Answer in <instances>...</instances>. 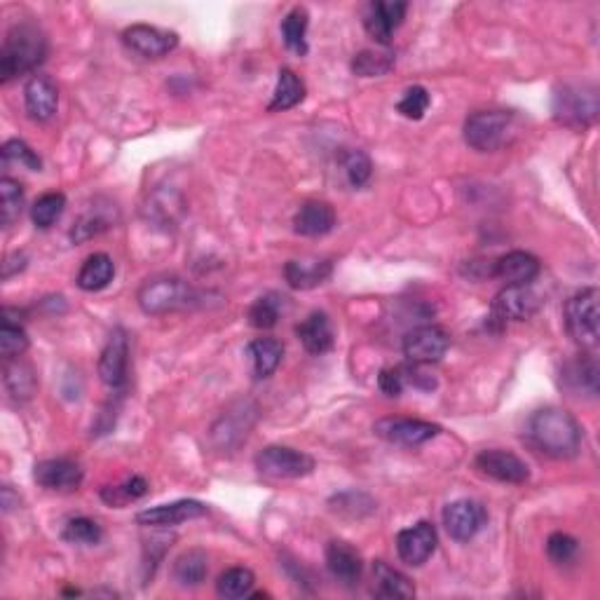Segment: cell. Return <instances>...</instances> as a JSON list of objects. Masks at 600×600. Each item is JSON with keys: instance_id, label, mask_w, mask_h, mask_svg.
<instances>
[{"instance_id": "obj_1", "label": "cell", "mask_w": 600, "mask_h": 600, "mask_svg": "<svg viewBox=\"0 0 600 600\" xmlns=\"http://www.w3.org/2000/svg\"><path fill=\"white\" fill-rule=\"evenodd\" d=\"M528 439L549 458L570 460L582 446V427L572 413L549 406L533 413V418L528 420Z\"/></svg>"}, {"instance_id": "obj_2", "label": "cell", "mask_w": 600, "mask_h": 600, "mask_svg": "<svg viewBox=\"0 0 600 600\" xmlns=\"http://www.w3.org/2000/svg\"><path fill=\"white\" fill-rule=\"evenodd\" d=\"M47 57V38L36 24H17L8 31L0 50V80L10 83L17 75L31 73Z\"/></svg>"}, {"instance_id": "obj_3", "label": "cell", "mask_w": 600, "mask_h": 600, "mask_svg": "<svg viewBox=\"0 0 600 600\" xmlns=\"http://www.w3.org/2000/svg\"><path fill=\"white\" fill-rule=\"evenodd\" d=\"M136 300H139V308L146 315L158 317L167 315V312L193 308L200 300V293L179 277H155L141 286Z\"/></svg>"}, {"instance_id": "obj_4", "label": "cell", "mask_w": 600, "mask_h": 600, "mask_svg": "<svg viewBox=\"0 0 600 600\" xmlns=\"http://www.w3.org/2000/svg\"><path fill=\"white\" fill-rule=\"evenodd\" d=\"M511 127H514V113L479 111L469 115L465 122V141L479 153H495L507 143Z\"/></svg>"}, {"instance_id": "obj_5", "label": "cell", "mask_w": 600, "mask_h": 600, "mask_svg": "<svg viewBox=\"0 0 600 600\" xmlns=\"http://www.w3.org/2000/svg\"><path fill=\"white\" fill-rule=\"evenodd\" d=\"M598 289H582L565 303V329L577 345L591 347L598 345Z\"/></svg>"}, {"instance_id": "obj_6", "label": "cell", "mask_w": 600, "mask_h": 600, "mask_svg": "<svg viewBox=\"0 0 600 600\" xmlns=\"http://www.w3.org/2000/svg\"><path fill=\"white\" fill-rule=\"evenodd\" d=\"M554 115L568 127H586L598 118V90L589 85H563L554 94Z\"/></svg>"}, {"instance_id": "obj_7", "label": "cell", "mask_w": 600, "mask_h": 600, "mask_svg": "<svg viewBox=\"0 0 600 600\" xmlns=\"http://www.w3.org/2000/svg\"><path fill=\"white\" fill-rule=\"evenodd\" d=\"M256 469L270 479H303L315 472V458L289 446H268L256 455Z\"/></svg>"}, {"instance_id": "obj_8", "label": "cell", "mask_w": 600, "mask_h": 600, "mask_svg": "<svg viewBox=\"0 0 600 600\" xmlns=\"http://www.w3.org/2000/svg\"><path fill=\"white\" fill-rule=\"evenodd\" d=\"M373 432L380 439L397 443V446L415 448L436 439L441 434V427L434 425V422L415 418H383L375 422Z\"/></svg>"}, {"instance_id": "obj_9", "label": "cell", "mask_w": 600, "mask_h": 600, "mask_svg": "<svg viewBox=\"0 0 600 600\" xmlns=\"http://www.w3.org/2000/svg\"><path fill=\"white\" fill-rule=\"evenodd\" d=\"M122 43L143 59H162L176 50L179 36L174 31H162L158 26L132 24L122 31Z\"/></svg>"}, {"instance_id": "obj_10", "label": "cell", "mask_w": 600, "mask_h": 600, "mask_svg": "<svg viewBox=\"0 0 600 600\" xmlns=\"http://www.w3.org/2000/svg\"><path fill=\"white\" fill-rule=\"evenodd\" d=\"M488 514L479 502L474 500H455L443 509V525L455 542H469L481 533L486 525Z\"/></svg>"}, {"instance_id": "obj_11", "label": "cell", "mask_w": 600, "mask_h": 600, "mask_svg": "<svg viewBox=\"0 0 600 600\" xmlns=\"http://www.w3.org/2000/svg\"><path fill=\"white\" fill-rule=\"evenodd\" d=\"M450 347V336L441 326H420L406 333L404 338V354L413 364L427 366L439 361Z\"/></svg>"}, {"instance_id": "obj_12", "label": "cell", "mask_w": 600, "mask_h": 600, "mask_svg": "<svg viewBox=\"0 0 600 600\" xmlns=\"http://www.w3.org/2000/svg\"><path fill=\"white\" fill-rule=\"evenodd\" d=\"M408 3L404 0H378L366 8L364 29L375 43L390 45L394 31L404 24Z\"/></svg>"}, {"instance_id": "obj_13", "label": "cell", "mask_w": 600, "mask_h": 600, "mask_svg": "<svg viewBox=\"0 0 600 600\" xmlns=\"http://www.w3.org/2000/svg\"><path fill=\"white\" fill-rule=\"evenodd\" d=\"M436 544H439V537H436L434 525L429 521H420L418 525L401 530L397 535V554L406 565L420 568L432 558Z\"/></svg>"}, {"instance_id": "obj_14", "label": "cell", "mask_w": 600, "mask_h": 600, "mask_svg": "<svg viewBox=\"0 0 600 600\" xmlns=\"http://www.w3.org/2000/svg\"><path fill=\"white\" fill-rule=\"evenodd\" d=\"M476 469L502 483H525L530 479V467L518 455L502 448L481 450L476 455Z\"/></svg>"}, {"instance_id": "obj_15", "label": "cell", "mask_w": 600, "mask_h": 600, "mask_svg": "<svg viewBox=\"0 0 600 600\" xmlns=\"http://www.w3.org/2000/svg\"><path fill=\"white\" fill-rule=\"evenodd\" d=\"M127 366H129L127 333L122 329H115L99 357L101 383H104L106 387H111V390H120V387H125Z\"/></svg>"}, {"instance_id": "obj_16", "label": "cell", "mask_w": 600, "mask_h": 600, "mask_svg": "<svg viewBox=\"0 0 600 600\" xmlns=\"http://www.w3.org/2000/svg\"><path fill=\"white\" fill-rule=\"evenodd\" d=\"M540 308V298L530 286H504L493 300V317L500 322H523Z\"/></svg>"}, {"instance_id": "obj_17", "label": "cell", "mask_w": 600, "mask_h": 600, "mask_svg": "<svg viewBox=\"0 0 600 600\" xmlns=\"http://www.w3.org/2000/svg\"><path fill=\"white\" fill-rule=\"evenodd\" d=\"M33 479L45 490H57V493H71L83 486V469L71 460H43L33 469Z\"/></svg>"}, {"instance_id": "obj_18", "label": "cell", "mask_w": 600, "mask_h": 600, "mask_svg": "<svg viewBox=\"0 0 600 600\" xmlns=\"http://www.w3.org/2000/svg\"><path fill=\"white\" fill-rule=\"evenodd\" d=\"M207 514V507L197 500H179L172 504H160V507L139 511L136 514V523L148 525V528H174L193 518H200Z\"/></svg>"}, {"instance_id": "obj_19", "label": "cell", "mask_w": 600, "mask_h": 600, "mask_svg": "<svg viewBox=\"0 0 600 600\" xmlns=\"http://www.w3.org/2000/svg\"><path fill=\"white\" fill-rule=\"evenodd\" d=\"M24 101L26 113H29L31 120L47 122L54 118L59 106V90L50 75H33L29 83H26Z\"/></svg>"}, {"instance_id": "obj_20", "label": "cell", "mask_w": 600, "mask_h": 600, "mask_svg": "<svg viewBox=\"0 0 600 600\" xmlns=\"http://www.w3.org/2000/svg\"><path fill=\"white\" fill-rule=\"evenodd\" d=\"M326 568H329L333 579H338L345 586L359 584L361 575H364V561H361L359 551L352 544L340 540H333L326 547Z\"/></svg>"}, {"instance_id": "obj_21", "label": "cell", "mask_w": 600, "mask_h": 600, "mask_svg": "<svg viewBox=\"0 0 600 600\" xmlns=\"http://www.w3.org/2000/svg\"><path fill=\"white\" fill-rule=\"evenodd\" d=\"M542 265L528 251H509L507 256L497 258L493 275L500 277L507 286H530L540 275Z\"/></svg>"}, {"instance_id": "obj_22", "label": "cell", "mask_w": 600, "mask_h": 600, "mask_svg": "<svg viewBox=\"0 0 600 600\" xmlns=\"http://www.w3.org/2000/svg\"><path fill=\"white\" fill-rule=\"evenodd\" d=\"M561 385L575 397H596L598 394V361L589 357H577L568 361L561 371Z\"/></svg>"}, {"instance_id": "obj_23", "label": "cell", "mask_w": 600, "mask_h": 600, "mask_svg": "<svg viewBox=\"0 0 600 600\" xmlns=\"http://www.w3.org/2000/svg\"><path fill=\"white\" fill-rule=\"evenodd\" d=\"M336 225V211L329 202L310 200L298 209L293 216V230L303 237H322L329 235Z\"/></svg>"}, {"instance_id": "obj_24", "label": "cell", "mask_w": 600, "mask_h": 600, "mask_svg": "<svg viewBox=\"0 0 600 600\" xmlns=\"http://www.w3.org/2000/svg\"><path fill=\"white\" fill-rule=\"evenodd\" d=\"M296 336L300 338L305 350L310 354H317V357L319 354L331 352L333 343H336L331 319L326 312H312L308 319H303V322L296 326Z\"/></svg>"}, {"instance_id": "obj_25", "label": "cell", "mask_w": 600, "mask_h": 600, "mask_svg": "<svg viewBox=\"0 0 600 600\" xmlns=\"http://www.w3.org/2000/svg\"><path fill=\"white\" fill-rule=\"evenodd\" d=\"M333 263L324 261V258H315V261H289L284 265V277L289 282L291 289L308 291L315 286L324 284L331 277Z\"/></svg>"}, {"instance_id": "obj_26", "label": "cell", "mask_w": 600, "mask_h": 600, "mask_svg": "<svg viewBox=\"0 0 600 600\" xmlns=\"http://www.w3.org/2000/svg\"><path fill=\"white\" fill-rule=\"evenodd\" d=\"M373 582V593L380 598L406 600L415 596V586L411 579L383 561L373 563Z\"/></svg>"}, {"instance_id": "obj_27", "label": "cell", "mask_w": 600, "mask_h": 600, "mask_svg": "<svg viewBox=\"0 0 600 600\" xmlns=\"http://www.w3.org/2000/svg\"><path fill=\"white\" fill-rule=\"evenodd\" d=\"M247 352L251 359V368H254V378L265 380L277 371L279 364H282L284 345L279 343L277 338H256L249 343Z\"/></svg>"}, {"instance_id": "obj_28", "label": "cell", "mask_w": 600, "mask_h": 600, "mask_svg": "<svg viewBox=\"0 0 600 600\" xmlns=\"http://www.w3.org/2000/svg\"><path fill=\"white\" fill-rule=\"evenodd\" d=\"M113 277H115L113 258L108 254H92L83 263V268H80L75 282H78V286L83 291L94 293L106 289V286L113 282Z\"/></svg>"}, {"instance_id": "obj_29", "label": "cell", "mask_w": 600, "mask_h": 600, "mask_svg": "<svg viewBox=\"0 0 600 600\" xmlns=\"http://www.w3.org/2000/svg\"><path fill=\"white\" fill-rule=\"evenodd\" d=\"M303 99H305V83H303V80H300L298 75L291 71V68H282V71H279L277 87H275V94H272L268 111L270 113L289 111V108L298 106Z\"/></svg>"}, {"instance_id": "obj_30", "label": "cell", "mask_w": 600, "mask_h": 600, "mask_svg": "<svg viewBox=\"0 0 600 600\" xmlns=\"http://www.w3.org/2000/svg\"><path fill=\"white\" fill-rule=\"evenodd\" d=\"M209 565H207V554L202 549H188L174 561L172 575L176 584L181 586H200L207 577Z\"/></svg>"}, {"instance_id": "obj_31", "label": "cell", "mask_w": 600, "mask_h": 600, "mask_svg": "<svg viewBox=\"0 0 600 600\" xmlns=\"http://www.w3.org/2000/svg\"><path fill=\"white\" fill-rule=\"evenodd\" d=\"M308 24H310V15L305 8H293L289 15L282 19V38L284 45L289 47L291 52H296L298 57H305L308 54Z\"/></svg>"}, {"instance_id": "obj_32", "label": "cell", "mask_w": 600, "mask_h": 600, "mask_svg": "<svg viewBox=\"0 0 600 600\" xmlns=\"http://www.w3.org/2000/svg\"><path fill=\"white\" fill-rule=\"evenodd\" d=\"M394 68V54L387 50H361L354 54L352 71L359 78H378Z\"/></svg>"}, {"instance_id": "obj_33", "label": "cell", "mask_w": 600, "mask_h": 600, "mask_svg": "<svg viewBox=\"0 0 600 600\" xmlns=\"http://www.w3.org/2000/svg\"><path fill=\"white\" fill-rule=\"evenodd\" d=\"M254 584H256V577L249 568H230L218 577L216 591L221 598L237 600L249 596L251 589H254Z\"/></svg>"}, {"instance_id": "obj_34", "label": "cell", "mask_w": 600, "mask_h": 600, "mask_svg": "<svg viewBox=\"0 0 600 600\" xmlns=\"http://www.w3.org/2000/svg\"><path fill=\"white\" fill-rule=\"evenodd\" d=\"M5 385H8L12 397L26 401L33 397V392H36L38 380H36V373H33V368L17 359L5 368Z\"/></svg>"}, {"instance_id": "obj_35", "label": "cell", "mask_w": 600, "mask_h": 600, "mask_svg": "<svg viewBox=\"0 0 600 600\" xmlns=\"http://www.w3.org/2000/svg\"><path fill=\"white\" fill-rule=\"evenodd\" d=\"M282 303L284 300L279 298V293H265V296L256 298L249 308V324L261 331L277 326L279 315H282Z\"/></svg>"}, {"instance_id": "obj_36", "label": "cell", "mask_w": 600, "mask_h": 600, "mask_svg": "<svg viewBox=\"0 0 600 600\" xmlns=\"http://www.w3.org/2000/svg\"><path fill=\"white\" fill-rule=\"evenodd\" d=\"M66 209L64 193H45L31 207V221L40 230H50Z\"/></svg>"}, {"instance_id": "obj_37", "label": "cell", "mask_w": 600, "mask_h": 600, "mask_svg": "<svg viewBox=\"0 0 600 600\" xmlns=\"http://www.w3.org/2000/svg\"><path fill=\"white\" fill-rule=\"evenodd\" d=\"M146 493H148L146 479H141V476H132V479L118 483V486H106L104 490H101V500H104L106 504H111V507L122 509L129 502L141 500Z\"/></svg>"}, {"instance_id": "obj_38", "label": "cell", "mask_w": 600, "mask_h": 600, "mask_svg": "<svg viewBox=\"0 0 600 600\" xmlns=\"http://www.w3.org/2000/svg\"><path fill=\"white\" fill-rule=\"evenodd\" d=\"M22 207H24V190L17 181H12L5 176L0 179V221H3L5 228H10L12 223L22 216Z\"/></svg>"}, {"instance_id": "obj_39", "label": "cell", "mask_w": 600, "mask_h": 600, "mask_svg": "<svg viewBox=\"0 0 600 600\" xmlns=\"http://www.w3.org/2000/svg\"><path fill=\"white\" fill-rule=\"evenodd\" d=\"M340 167H343L345 179L352 188L366 186L373 174L371 158L366 153H361V150H345L343 158H340Z\"/></svg>"}, {"instance_id": "obj_40", "label": "cell", "mask_w": 600, "mask_h": 600, "mask_svg": "<svg viewBox=\"0 0 600 600\" xmlns=\"http://www.w3.org/2000/svg\"><path fill=\"white\" fill-rule=\"evenodd\" d=\"M101 537H104V533H101V525L85 516L71 518L64 528V540L71 544H87V547H92V544L101 542Z\"/></svg>"}, {"instance_id": "obj_41", "label": "cell", "mask_w": 600, "mask_h": 600, "mask_svg": "<svg viewBox=\"0 0 600 600\" xmlns=\"http://www.w3.org/2000/svg\"><path fill=\"white\" fill-rule=\"evenodd\" d=\"M111 223H113V221H111V216H104V214H101V209L87 211V214L80 216V221L73 225V230H71V240H73L75 244L92 240V237H97V235L104 233V230L111 228Z\"/></svg>"}, {"instance_id": "obj_42", "label": "cell", "mask_w": 600, "mask_h": 600, "mask_svg": "<svg viewBox=\"0 0 600 600\" xmlns=\"http://www.w3.org/2000/svg\"><path fill=\"white\" fill-rule=\"evenodd\" d=\"M29 350V336L19 324H5L0 326V354L5 359H19Z\"/></svg>"}, {"instance_id": "obj_43", "label": "cell", "mask_w": 600, "mask_h": 600, "mask_svg": "<svg viewBox=\"0 0 600 600\" xmlns=\"http://www.w3.org/2000/svg\"><path fill=\"white\" fill-rule=\"evenodd\" d=\"M3 162L5 165H19L31 169V172H40L43 162H40L36 150H31L24 141L12 139L3 146Z\"/></svg>"}, {"instance_id": "obj_44", "label": "cell", "mask_w": 600, "mask_h": 600, "mask_svg": "<svg viewBox=\"0 0 600 600\" xmlns=\"http://www.w3.org/2000/svg\"><path fill=\"white\" fill-rule=\"evenodd\" d=\"M429 104H432L429 92L425 90V87L415 85V87H408V90L404 92V97H401L397 108H399V113L408 120H422L425 118Z\"/></svg>"}, {"instance_id": "obj_45", "label": "cell", "mask_w": 600, "mask_h": 600, "mask_svg": "<svg viewBox=\"0 0 600 600\" xmlns=\"http://www.w3.org/2000/svg\"><path fill=\"white\" fill-rule=\"evenodd\" d=\"M577 551H579V542L568 533H554L547 540V554L556 565L575 561Z\"/></svg>"}, {"instance_id": "obj_46", "label": "cell", "mask_w": 600, "mask_h": 600, "mask_svg": "<svg viewBox=\"0 0 600 600\" xmlns=\"http://www.w3.org/2000/svg\"><path fill=\"white\" fill-rule=\"evenodd\" d=\"M378 385L387 397H401V392H404L406 387L404 373H401V368H383V371H380Z\"/></svg>"}]
</instances>
